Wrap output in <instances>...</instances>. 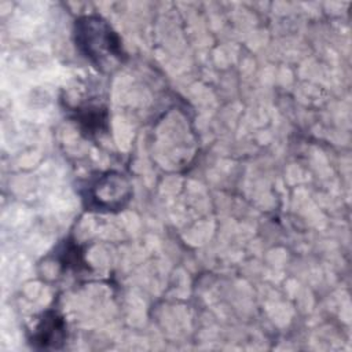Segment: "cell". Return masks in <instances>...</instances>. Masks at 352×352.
<instances>
[{
    "label": "cell",
    "instance_id": "7a4b0ae2",
    "mask_svg": "<svg viewBox=\"0 0 352 352\" xmlns=\"http://www.w3.org/2000/svg\"><path fill=\"white\" fill-rule=\"evenodd\" d=\"M88 197L98 210L118 209L129 201L131 184L122 175L109 172L91 186Z\"/></svg>",
    "mask_w": 352,
    "mask_h": 352
},
{
    "label": "cell",
    "instance_id": "3957f363",
    "mask_svg": "<svg viewBox=\"0 0 352 352\" xmlns=\"http://www.w3.org/2000/svg\"><path fill=\"white\" fill-rule=\"evenodd\" d=\"M66 338V323L54 311L47 312L34 329L32 344L36 348H60Z\"/></svg>",
    "mask_w": 352,
    "mask_h": 352
},
{
    "label": "cell",
    "instance_id": "6da1fadb",
    "mask_svg": "<svg viewBox=\"0 0 352 352\" xmlns=\"http://www.w3.org/2000/svg\"><path fill=\"white\" fill-rule=\"evenodd\" d=\"M74 40L78 51L99 69L110 67L124 58L120 37L98 15H87L76 21Z\"/></svg>",
    "mask_w": 352,
    "mask_h": 352
},
{
    "label": "cell",
    "instance_id": "277c9868",
    "mask_svg": "<svg viewBox=\"0 0 352 352\" xmlns=\"http://www.w3.org/2000/svg\"><path fill=\"white\" fill-rule=\"evenodd\" d=\"M74 120L87 135H96L106 128L107 111L100 106H82L74 109Z\"/></svg>",
    "mask_w": 352,
    "mask_h": 352
}]
</instances>
